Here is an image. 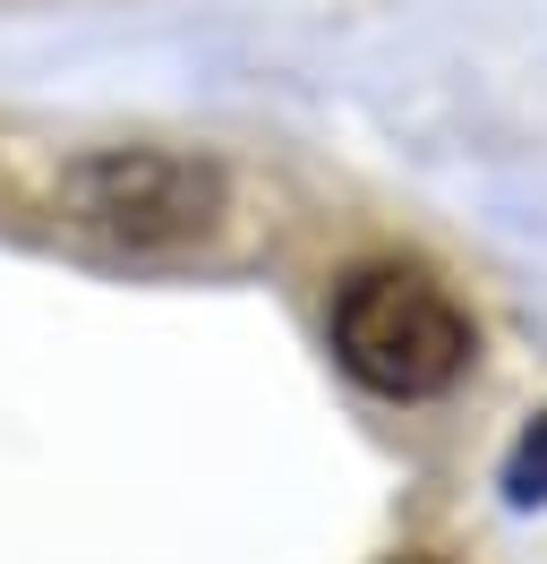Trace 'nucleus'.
Masks as SVG:
<instances>
[{"label": "nucleus", "mask_w": 547, "mask_h": 564, "mask_svg": "<svg viewBox=\"0 0 547 564\" xmlns=\"http://www.w3.org/2000/svg\"><path fill=\"white\" fill-rule=\"evenodd\" d=\"M505 488H513V505H547V411L522 427V445L505 462Z\"/></svg>", "instance_id": "7ed1b4c3"}, {"label": "nucleus", "mask_w": 547, "mask_h": 564, "mask_svg": "<svg viewBox=\"0 0 547 564\" xmlns=\"http://www.w3.org/2000/svg\"><path fill=\"white\" fill-rule=\"evenodd\" d=\"M334 359L385 402H428L471 368V317L419 265H360L334 291Z\"/></svg>", "instance_id": "f257e3e1"}, {"label": "nucleus", "mask_w": 547, "mask_h": 564, "mask_svg": "<svg viewBox=\"0 0 547 564\" xmlns=\"http://www.w3.org/2000/svg\"><path fill=\"white\" fill-rule=\"evenodd\" d=\"M385 564H444V556H385Z\"/></svg>", "instance_id": "20e7f679"}, {"label": "nucleus", "mask_w": 547, "mask_h": 564, "mask_svg": "<svg viewBox=\"0 0 547 564\" xmlns=\"http://www.w3.org/2000/svg\"><path fill=\"white\" fill-rule=\"evenodd\" d=\"M68 206H77L86 231L129 240V248L189 240V231L214 223V172L180 163V154H103L68 180Z\"/></svg>", "instance_id": "f03ea898"}]
</instances>
